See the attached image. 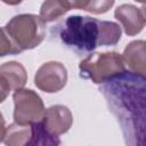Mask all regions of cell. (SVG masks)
I'll return each mask as SVG.
<instances>
[{"label":"cell","instance_id":"cell-7","mask_svg":"<svg viewBox=\"0 0 146 146\" xmlns=\"http://www.w3.org/2000/svg\"><path fill=\"white\" fill-rule=\"evenodd\" d=\"M40 122L44 129L52 136L59 137L67 132L73 123V116L71 111L63 105H54L44 110L43 116Z\"/></svg>","mask_w":146,"mask_h":146},{"label":"cell","instance_id":"cell-19","mask_svg":"<svg viewBox=\"0 0 146 146\" xmlns=\"http://www.w3.org/2000/svg\"><path fill=\"white\" fill-rule=\"evenodd\" d=\"M1 1L7 5H10V6H16V5H19L23 0H1Z\"/></svg>","mask_w":146,"mask_h":146},{"label":"cell","instance_id":"cell-13","mask_svg":"<svg viewBox=\"0 0 146 146\" xmlns=\"http://www.w3.org/2000/svg\"><path fill=\"white\" fill-rule=\"evenodd\" d=\"M31 125V138L29 140L27 145H43V146H57L60 144V139L59 137H55L52 135H50L44 127L42 125V123L39 121L33 122Z\"/></svg>","mask_w":146,"mask_h":146},{"label":"cell","instance_id":"cell-4","mask_svg":"<svg viewBox=\"0 0 146 146\" xmlns=\"http://www.w3.org/2000/svg\"><path fill=\"white\" fill-rule=\"evenodd\" d=\"M124 70L122 56L115 51L91 54L79 64L80 76L96 84L103 83L110 76Z\"/></svg>","mask_w":146,"mask_h":146},{"label":"cell","instance_id":"cell-12","mask_svg":"<svg viewBox=\"0 0 146 146\" xmlns=\"http://www.w3.org/2000/svg\"><path fill=\"white\" fill-rule=\"evenodd\" d=\"M68 0H46L40 8V17L44 22H54L71 10Z\"/></svg>","mask_w":146,"mask_h":146},{"label":"cell","instance_id":"cell-15","mask_svg":"<svg viewBox=\"0 0 146 146\" xmlns=\"http://www.w3.org/2000/svg\"><path fill=\"white\" fill-rule=\"evenodd\" d=\"M115 0H88L83 10L92 14H104L112 8Z\"/></svg>","mask_w":146,"mask_h":146},{"label":"cell","instance_id":"cell-11","mask_svg":"<svg viewBox=\"0 0 146 146\" xmlns=\"http://www.w3.org/2000/svg\"><path fill=\"white\" fill-rule=\"evenodd\" d=\"M31 138V125L18 124L16 122L11 123L6 128L3 141L9 146H24L29 144Z\"/></svg>","mask_w":146,"mask_h":146},{"label":"cell","instance_id":"cell-3","mask_svg":"<svg viewBox=\"0 0 146 146\" xmlns=\"http://www.w3.org/2000/svg\"><path fill=\"white\" fill-rule=\"evenodd\" d=\"M5 29L22 51L38 47L46 36V22L33 14L14 16Z\"/></svg>","mask_w":146,"mask_h":146},{"label":"cell","instance_id":"cell-17","mask_svg":"<svg viewBox=\"0 0 146 146\" xmlns=\"http://www.w3.org/2000/svg\"><path fill=\"white\" fill-rule=\"evenodd\" d=\"M5 132H6V122H5V119L0 112V143L3 140Z\"/></svg>","mask_w":146,"mask_h":146},{"label":"cell","instance_id":"cell-6","mask_svg":"<svg viewBox=\"0 0 146 146\" xmlns=\"http://www.w3.org/2000/svg\"><path fill=\"white\" fill-rule=\"evenodd\" d=\"M67 82V71L59 62H48L42 64L35 73L34 83L36 88L44 92H57Z\"/></svg>","mask_w":146,"mask_h":146},{"label":"cell","instance_id":"cell-14","mask_svg":"<svg viewBox=\"0 0 146 146\" xmlns=\"http://www.w3.org/2000/svg\"><path fill=\"white\" fill-rule=\"evenodd\" d=\"M19 52H22V49L17 46L6 29L0 27V57H5L7 55H16Z\"/></svg>","mask_w":146,"mask_h":146},{"label":"cell","instance_id":"cell-5","mask_svg":"<svg viewBox=\"0 0 146 146\" xmlns=\"http://www.w3.org/2000/svg\"><path fill=\"white\" fill-rule=\"evenodd\" d=\"M15 108L14 121L18 124H32L41 120L44 113V105L41 97L31 89H18L13 95Z\"/></svg>","mask_w":146,"mask_h":146},{"label":"cell","instance_id":"cell-2","mask_svg":"<svg viewBox=\"0 0 146 146\" xmlns=\"http://www.w3.org/2000/svg\"><path fill=\"white\" fill-rule=\"evenodd\" d=\"M51 33L78 56L88 55L99 46H115L121 38V27L111 21L73 15L52 26Z\"/></svg>","mask_w":146,"mask_h":146},{"label":"cell","instance_id":"cell-1","mask_svg":"<svg viewBox=\"0 0 146 146\" xmlns=\"http://www.w3.org/2000/svg\"><path fill=\"white\" fill-rule=\"evenodd\" d=\"M99 91L106 99L110 112L119 122L125 144L129 146H145V75L124 70L100 83Z\"/></svg>","mask_w":146,"mask_h":146},{"label":"cell","instance_id":"cell-16","mask_svg":"<svg viewBox=\"0 0 146 146\" xmlns=\"http://www.w3.org/2000/svg\"><path fill=\"white\" fill-rule=\"evenodd\" d=\"M70 3H71V7L72 8H75V9H84L86 5H87V1L88 0H68Z\"/></svg>","mask_w":146,"mask_h":146},{"label":"cell","instance_id":"cell-18","mask_svg":"<svg viewBox=\"0 0 146 146\" xmlns=\"http://www.w3.org/2000/svg\"><path fill=\"white\" fill-rule=\"evenodd\" d=\"M8 94H9V90H8V89L2 84V82L0 81V103H2V102L7 98Z\"/></svg>","mask_w":146,"mask_h":146},{"label":"cell","instance_id":"cell-20","mask_svg":"<svg viewBox=\"0 0 146 146\" xmlns=\"http://www.w3.org/2000/svg\"><path fill=\"white\" fill-rule=\"evenodd\" d=\"M136 1H139V2H144L145 0H136Z\"/></svg>","mask_w":146,"mask_h":146},{"label":"cell","instance_id":"cell-10","mask_svg":"<svg viewBox=\"0 0 146 146\" xmlns=\"http://www.w3.org/2000/svg\"><path fill=\"white\" fill-rule=\"evenodd\" d=\"M146 49H145V41L138 40L130 42L122 55V59L124 65L127 64L130 71L137 72L145 75L146 72Z\"/></svg>","mask_w":146,"mask_h":146},{"label":"cell","instance_id":"cell-9","mask_svg":"<svg viewBox=\"0 0 146 146\" xmlns=\"http://www.w3.org/2000/svg\"><path fill=\"white\" fill-rule=\"evenodd\" d=\"M0 81L9 90L22 89L27 81L25 67L18 62H7L0 65Z\"/></svg>","mask_w":146,"mask_h":146},{"label":"cell","instance_id":"cell-8","mask_svg":"<svg viewBox=\"0 0 146 146\" xmlns=\"http://www.w3.org/2000/svg\"><path fill=\"white\" fill-rule=\"evenodd\" d=\"M115 18L121 23L127 35H136L145 26V10L132 5H121L115 9Z\"/></svg>","mask_w":146,"mask_h":146}]
</instances>
